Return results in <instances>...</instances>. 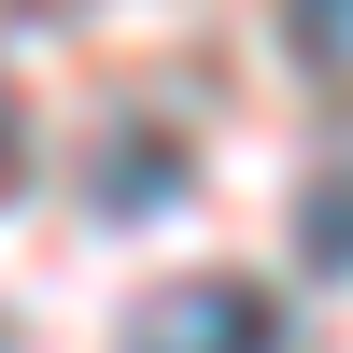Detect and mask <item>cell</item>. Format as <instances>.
<instances>
[{"instance_id": "obj_1", "label": "cell", "mask_w": 353, "mask_h": 353, "mask_svg": "<svg viewBox=\"0 0 353 353\" xmlns=\"http://www.w3.org/2000/svg\"><path fill=\"white\" fill-rule=\"evenodd\" d=\"M128 353H269V297L254 283H156L128 311Z\"/></svg>"}, {"instance_id": "obj_2", "label": "cell", "mask_w": 353, "mask_h": 353, "mask_svg": "<svg viewBox=\"0 0 353 353\" xmlns=\"http://www.w3.org/2000/svg\"><path fill=\"white\" fill-rule=\"evenodd\" d=\"M297 241H311V269H353V156H339V170H311V198H297Z\"/></svg>"}, {"instance_id": "obj_3", "label": "cell", "mask_w": 353, "mask_h": 353, "mask_svg": "<svg viewBox=\"0 0 353 353\" xmlns=\"http://www.w3.org/2000/svg\"><path fill=\"white\" fill-rule=\"evenodd\" d=\"M283 28H297L311 71H339V57H353V0H283Z\"/></svg>"}, {"instance_id": "obj_4", "label": "cell", "mask_w": 353, "mask_h": 353, "mask_svg": "<svg viewBox=\"0 0 353 353\" xmlns=\"http://www.w3.org/2000/svg\"><path fill=\"white\" fill-rule=\"evenodd\" d=\"M0 198H14V99H0Z\"/></svg>"}, {"instance_id": "obj_5", "label": "cell", "mask_w": 353, "mask_h": 353, "mask_svg": "<svg viewBox=\"0 0 353 353\" xmlns=\"http://www.w3.org/2000/svg\"><path fill=\"white\" fill-rule=\"evenodd\" d=\"M28 14H71V0H28Z\"/></svg>"}]
</instances>
